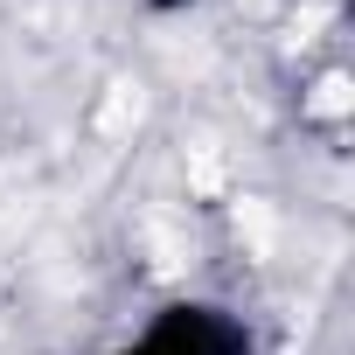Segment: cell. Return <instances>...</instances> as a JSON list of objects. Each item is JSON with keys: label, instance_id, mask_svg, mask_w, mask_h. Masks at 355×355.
<instances>
[{"label": "cell", "instance_id": "6da1fadb", "mask_svg": "<svg viewBox=\"0 0 355 355\" xmlns=\"http://www.w3.org/2000/svg\"><path fill=\"white\" fill-rule=\"evenodd\" d=\"M237 230H244L251 251H272V209L265 202H237Z\"/></svg>", "mask_w": 355, "mask_h": 355}, {"label": "cell", "instance_id": "7a4b0ae2", "mask_svg": "<svg viewBox=\"0 0 355 355\" xmlns=\"http://www.w3.org/2000/svg\"><path fill=\"white\" fill-rule=\"evenodd\" d=\"M313 112H320V119H341V112H348V77H320Z\"/></svg>", "mask_w": 355, "mask_h": 355}, {"label": "cell", "instance_id": "3957f363", "mask_svg": "<svg viewBox=\"0 0 355 355\" xmlns=\"http://www.w3.org/2000/svg\"><path fill=\"white\" fill-rule=\"evenodd\" d=\"M125 119H139V91H132V84H119V98H112V119H105V125H125Z\"/></svg>", "mask_w": 355, "mask_h": 355}]
</instances>
